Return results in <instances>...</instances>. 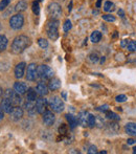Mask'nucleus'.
<instances>
[{
    "instance_id": "nucleus-1",
    "label": "nucleus",
    "mask_w": 136,
    "mask_h": 154,
    "mask_svg": "<svg viewBox=\"0 0 136 154\" xmlns=\"http://www.w3.org/2000/svg\"><path fill=\"white\" fill-rule=\"evenodd\" d=\"M30 44V38L26 37L24 35L17 36L14 41L12 43V51L13 53H16V55H19V53H22L25 49H26Z\"/></svg>"
},
{
    "instance_id": "nucleus-2",
    "label": "nucleus",
    "mask_w": 136,
    "mask_h": 154,
    "mask_svg": "<svg viewBox=\"0 0 136 154\" xmlns=\"http://www.w3.org/2000/svg\"><path fill=\"white\" fill-rule=\"evenodd\" d=\"M58 28H59V21L55 20V19H51L46 25V33H47L48 38L51 39L53 41L57 40L58 37H59Z\"/></svg>"
},
{
    "instance_id": "nucleus-3",
    "label": "nucleus",
    "mask_w": 136,
    "mask_h": 154,
    "mask_svg": "<svg viewBox=\"0 0 136 154\" xmlns=\"http://www.w3.org/2000/svg\"><path fill=\"white\" fill-rule=\"evenodd\" d=\"M49 106L53 109V111L57 113L62 112L64 108H65V105H64V102L62 101V99L58 97V95H53L51 97L50 100H49Z\"/></svg>"
},
{
    "instance_id": "nucleus-4",
    "label": "nucleus",
    "mask_w": 136,
    "mask_h": 154,
    "mask_svg": "<svg viewBox=\"0 0 136 154\" xmlns=\"http://www.w3.org/2000/svg\"><path fill=\"white\" fill-rule=\"evenodd\" d=\"M47 12L50 19L58 20V19L61 17V15H62V7H61V5H60L59 3L53 2L48 5Z\"/></svg>"
},
{
    "instance_id": "nucleus-5",
    "label": "nucleus",
    "mask_w": 136,
    "mask_h": 154,
    "mask_svg": "<svg viewBox=\"0 0 136 154\" xmlns=\"http://www.w3.org/2000/svg\"><path fill=\"white\" fill-rule=\"evenodd\" d=\"M20 95H21L17 93L15 90H12V89H6L4 91V98L9 99L14 106H19L22 103V99H21Z\"/></svg>"
},
{
    "instance_id": "nucleus-6",
    "label": "nucleus",
    "mask_w": 136,
    "mask_h": 154,
    "mask_svg": "<svg viewBox=\"0 0 136 154\" xmlns=\"http://www.w3.org/2000/svg\"><path fill=\"white\" fill-rule=\"evenodd\" d=\"M38 77L44 80H50L53 77V70L47 65H40L38 67Z\"/></svg>"
},
{
    "instance_id": "nucleus-7",
    "label": "nucleus",
    "mask_w": 136,
    "mask_h": 154,
    "mask_svg": "<svg viewBox=\"0 0 136 154\" xmlns=\"http://www.w3.org/2000/svg\"><path fill=\"white\" fill-rule=\"evenodd\" d=\"M24 24V17L21 14H17L14 15L11 20H9V26L12 27L13 30H20L21 27L23 26Z\"/></svg>"
},
{
    "instance_id": "nucleus-8",
    "label": "nucleus",
    "mask_w": 136,
    "mask_h": 154,
    "mask_svg": "<svg viewBox=\"0 0 136 154\" xmlns=\"http://www.w3.org/2000/svg\"><path fill=\"white\" fill-rule=\"evenodd\" d=\"M38 76V66L36 63H30L27 66L26 70V79L28 81H35Z\"/></svg>"
},
{
    "instance_id": "nucleus-9",
    "label": "nucleus",
    "mask_w": 136,
    "mask_h": 154,
    "mask_svg": "<svg viewBox=\"0 0 136 154\" xmlns=\"http://www.w3.org/2000/svg\"><path fill=\"white\" fill-rule=\"evenodd\" d=\"M47 105H48V102L46 99H43V98L37 99V101H36V107H37V111H38V113L43 114V113L46 111V107H47Z\"/></svg>"
},
{
    "instance_id": "nucleus-10",
    "label": "nucleus",
    "mask_w": 136,
    "mask_h": 154,
    "mask_svg": "<svg viewBox=\"0 0 136 154\" xmlns=\"http://www.w3.org/2000/svg\"><path fill=\"white\" fill-rule=\"evenodd\" d=\"M24 108L27 111V113L32 116H36V113H38L37 107H36V101H28V100H26V102L24 104Z\"/></svg>"
},
{
    "instance_id": "nucleus-11",
    "label": "nucleus",
    "mask_w": 136,
    "mask_h": 154,
    "mask_svg": "<svg viewBox=\"0 0 136 154\" xmlns=\"http://www.w3.org/2000/svg\"><path fill=\"white\" fill-rule=\"evenodd\" d=\"M55 121H56V116H55V114H53L51 111L46 110V111L43 113V123H44V125H46V126H51V125H53Z\"/></svg>"
},
{
    "instance_id": "nucleus-12",
    "label": "nucleus",
    "mask_w": 136,
    "mask_h": 154,
    "mask_svg": "<svg viewBox=\"0 0 136 154\" xmlns=\"http://www.w3.org/2000/svg\"><path fill=\"white\" fill-rule=\"evenodd\" d=\"M9 114H11V119H12V121L17 122L23 116V110H22V108H21L20 106H14L12 112L9 113Z\"/></svg>"
},
{
    "instance_id": "nucleus-13",
    "label": "nucleus",
    "mask_w": 136,
    "mask_h": 154,
    "mask_svg": "<svg viewBox=\"0 0 136 154\" xmlns=\"http://www.w3.org/2000/svg\"><path fill=\"white\" fill-rule=\"evenodd\" d=\"M0 107L2 108L4 113H11L13 108H14V105H13V103L9 101V99L4 98L2 101H1V103H0Z\"/></svg>"
},
{
    "instance_id": "nucleus-14",
    "label": "nucleus",
    "mask_w": 136,
    "mask_h": 154,
    "mask_svg": "<svg viewBox=\"0 0 136 154\" xmlns=\"http://www.w3.org/2000/svg\"><path fill=\"white\" fill-rule=\"evenodd\" d=\"M25 66L26 64L24 62H21L19 64H17L15 67V77L17 79H21L24 77V71H25Z\"/></svg>"
},
{
    "instance_id": "nucleus-15",
    "label": "nucleus",
    "mask_w": 136,
    "mask_h": 154,
    "mask_svg": "<svg viewBox=\"0 0 136 154\" xmlns=\"http://www.w3.org/2000/svg\"><path fill=\"white\" fill-rule=\"evenodd\" d=\"M48 89H49L48 88V86L45 83H43V82H40V83H38L37 86H36V91H37L38 95H41V97H44V95H47Z\"/></svg>"
},
{
    "instance_id": "nucleus-16",
    "label": "nucleus",
    "mask_w": 136,
    "mask_h": 154,
    "mask_svg": "<svg viewBox=\"0 0 136 154\" xmlns=\"http://www.w3.org/2000/svg\"><path fill=\"white\" fill-rule=\"evenodd\" d=\"M14 90L19 95H24L27 91V86L23 82H16L14 84Z\"/></svg>"
},
{
    "instance_id": "nucleus-17",
    "label": "nucleus",
    "mask_w": 136,
    "mask_h": 154,
    "mask_svg": "<svg viewBox=\"0 0 136 154\" xmlns=\"http://www.w3.org/2000/svg\"><path fill=\"white\" fill-rule=\"evenodd\" d=\"M88 112L86 111H82V112L79 113V116H77V121L80 123L83 127H86L88 126Z\"/></svg>"
},
{
    "instance_id": "nucleus-18",
    "label": "nucleus",
    "mask_w": 136,
    "mask_h": 154,
    "mask_svg": "<svg viewBox=\"0 0 136 154\" xmlns=\"http://www.w3.org/2000/svg\"><path fill=\"white\" fill-rule=\"evenodd\" d=\"M48 88L50 90H58V89L61 88V81L58 79V78H53L50 79L49 81V84H48Z\"/></svg>"
},
{
    "instance_id": "nucleus-19",
    "label": "nucleus",
    "mask_w": 136,
    "mask_h": 154,
    "mask_svg": "<svg viewBox=\"0 0 136 154\" xmlns=\"http://www.w3.org/2000/svg\"><path fill=\"white\" fill-rule=\"evenodd\" d=\"M126 133L132 136H136V123H128L125 127Z\"/></svg>"
},
{
    "instance_id": "nucleus-20",
    "label": "nucleus",
    "mask_w": 136,
    "mask_h": 154,
    "mask_svg": "<svg viewBox=\"0 0 136 154\" xmlns=\"http://www.w3.org/2000/svg\"><path fill=\"white\" fill-rule=\"evenodd\" d=\"M66 120L68 121V123H69V126H70L71 129H74V128L77 127V119L75 118V116H73L72 114H66Z\"/></svg>"
},
{
    "instance_id": "nucleus-21",
    "label": "nucleus",
    "mask_w": 136,
    "mask_h": 154,
    "mask_svg": "<svg viewBox=\"0 0 136 154\" xmlns=\"http://www.w3.org/2000/svg\"><path fill=\"white\" fill-rule=\"evenodd\" d=\"M26 9H27V2L25 0L19 1L15 6V11H17V12H24Z\"/></svg>"
},
{
    "instance_id": "nucleus-22",
    "label": "nucleus",
    "mask_w": 136,
    "mask_h": 154,
    "mask_svg": "<svg viewBox=\"0 0 136 154\" xmlns=\"http://www.w3.org/2000/svg\"><path fill=\"white\" fill-rule=\"evenodd\" d=\"M101 39H102V33L98 32V30L93 32L91 34V36H90V40H91L92 43H98V42L101 41Z\"/></svg>"
},
{
    "instance_id": "nucleus-23",
    "label": "nucleus",
    "mask_w": 136,
    "mask_h": 154,
    "mask_svg": "<svg viewBox=\"0 0 136 154\" xmlns=\"http://www.w3.org/2000/svg\"><path fill=\"white\" fill-rule=\"evenodd\" d=\"M7 38H6L4 35H0V51H5L6 47H7Z\"/></svg>"
},
{
    "instance_id": "nucleus-24",
    "label": "nucleus",
    "mask_w": 136,
    "mask_h": 154,
    "mask_svg": "<svg viewBox=\"0 0 136 154\" xmlns=\"http://www.w3.org/2000/svg\"><path fill=\"white\" fill-rule=\"evenodd\" d=\"M26 100L28 101H36L37 100V91H35L33 88H30L27 90Z\"/></svg>"
},
{
    "instance_id": "nucleus-25",
    "label": "nucleus",
    "mask_w": 136,
    "mask_h": 154,
    "mask_svg": "<svg viewBox=\"0 0 136 154\" xmlns=\"http://www.w3.org/2000/svg\"><path fill=\"white\" fill-rule=\"evenodd\" d=\"M119 131V126L116 123H111L108 125V132H111L112 134H116Z\"/></svg>"
},
{
    "instance_id": "nucleus-26",
    "label": "nucleus",
    "mask_w": 136,
    "mask_h": 154,
    "mask_svg": "<svg viewBox=\"0 0 136 154\" xmlns=\"http://www.w3.org/2000/svg\"><path fill=\"white\" fill-rule=\"evenodd\" d=\"M115 9V4L111 1H107L105 2V5H104V11L105 12H113Z\"/></svg>"
},
{
    "instance_id": "nucleus-27",
    "label": "nucleus",
    "mask_w": 136,
    "mask_h": 154,
    "mask_svg": "<svg viewBox=\"0 0 136 154\" xmlns=\"http://www.w3.org/2000/svg\"><path fill=\"white\" fill-rule=\"evenodd\" d=\"M106 118L109 120H112V121H119V120H121V118H119L117 114H115V113L112 112V111H109V110L106 111Z\"/></svg>"
},
{
    "instance_id": "nucleus-28",
    "label": "nucleus",
    "mask_w": 136,
    "mask_h": 154,
    "mask_svg": "<svg viewBox=\"0 0 136 154\" xmlns=\"http://www.w3.org/2000/svg\"><path fill=\"white\" fill-rule=\"evenodd\" d=\"M33 12L35 15H39L40 14V5H39V1H34L33 5H32Z\"/></svg>"
},
{
    "instance_id": "nucleus-29",
    "label": "nucleus",
    "mask_w": 136,
    "mask_h": 154,
    "mask_svg": "<svg viewBox=\"0 0 136 154\" xmlns=\"http://www.w3.org/2000/svg\"><path fill=\"white\" fill-rule=\"evenodd\" d=\"M38 44H39V46L41 48H47L48 47V42H47V40L46 39H43V38H40L38 40Z\"/></svg>"
},
{
    "instance_id": "nucleus-30",
    "label": "nucleus",
    "mask_w": 136,
    "mask_h": 154,
    "mask_svg": "<svg viewBox=\"0 0 136 154\" xmlns=\"http://www.w3.org/2000/svg\"><path fill=\"white\" fill-rule=\"evenodd\" d=\"M88 126L91 128L95 126V116L93 114H88Z\"/></svg>"
},
{
    "instance_id": "nucleus-31",
    "label": "nucleus",
    "mask_w": 136,
    "mask_h": 154,
    "mask_svg": "<svg viewBox=\"0 0 136 154\" xmlns=\"http://www.w3.org/2000/svg\"><path fill=\"white\" fill-rule=\"evenodd\" d=\"M71 27H72L71 21L69 20V19H67V20L64 22V25H63V30H64V32H69V30H71Z\"/></svg>"
},
{
    "instance_id": "nucleus-32",
    "label": "nucleus",
    "mask_w": 136,
    "mask_h": 154,
    "mask_svg": "<svg viewBox=\"0 0 136 154\" xmlns=\"http://www.w3.org/2000/svg\"><path fill=\"white\" fill-rule=\"evenodd\" d=\"M128 51H136V41H129L127 45Z\"/></svg>"
},
{
    "instance_id": "nucleus-33",
    "label": "nucleus",
    "mask_w": 136,
    "mask_h": 154,
    "mask_svg": "<svg viewBox=\"0 0 136 154\" xmlns=\"http://www.w3.org/2000/svg\"><path fill=\"white\" fill-rule=\"evenodd\" d=\"M9 2H11V0H1V1H0V11L5 9L6 7L9 6Z\"/></svg>"
},
{
    "instance_id": "nucleus-34",
    "label": "nucleus",
    "mask_w": 136,
    "mask_h": 154,
    "mask_svg": "<svg viewBox=\"0 0 136 154\" xmlns=\"http://www.w3.org/2000/svg\"><path fill=\"white\" fill-rule=\"evenodd\" d=\"M89 60H90V62L92 63H96L98 60V55L96 53H92L89 55Z\"/></svg>"
},
{
    "instance_id": "nucleus-35",
    "label": "nucleus",
    "mask_w": 136,
    "mask_h": 154,
    "mask_svg": "<svg viewBox=\"0 0 136 154\" xmlns=\"http://www.w3.org/2000/svg\"><path fill=\"white\" fill-rule=\"evenodd\" d=\"M103 19L107 22H114L115 21V17L112 15H109V14H107V15H103Z\"/></svg>"
},
{
    "instance_id": "nucleus-36",
    "label": "nucleus",
    "mask_w": 136,
    "mask_h": 154,
    "mask_svg": "<svg viewBox=\"0 0 136 154\" xmlns=\"http://www.w3.org/2000/svg\"><path fill=\"white\" fill-rule=\"evenodd\" d=\"M95 125H98V127L102 128L105 125V120L103 118H95Z\"/></svg>"
},
{
    "instance_id": "nucleus-37",
    "label": "nucleus",
    "mask_w": 136,
    "mask_h": 154,
    "mask_svg": "<svg viewBox=\"0 0 136 154\" xmlns=\"http://www.w3.org/2000/svg\"><path fill=\"white\" fill-rule=\"evenodd\" d=\"M116 102H119V103H123V102H126L127 101V97L125 95H119L116 97Z\"/></svg>"
},
{
    "instance_id": "nucleus-38",
    "label": "nucleus",
    "mask_w": 136,
    "mask_h": 154,
    "mask_svg": "<svg viewBox=\"0 0 136 154\" xmlns=\"http://www.w3.org/2000/svg\"><path fill=\"white\" fill-rule=\"evenodd\" d=\"M88 153L89 154L98 153V151H96V147H95V146H90V148H89V150H88Z\"/></svg>"
},
{
    "instance_id": "nucleus-39",
    "label": "nucleus",
    "mask_w": 136,
    "mask_h": 154,
    "mask_svg": "<svg viewBox=\"0 0 136 154\" xmlns=\"http://www.w3.org/2000/svg\"><path fill=\"white\" fill-rule=\"evenodd\" d=\"M108 108H109L108 105H104V106L98 107V110H100V111H105V112H106L107 110H108Z\"/></svg>"
},
{
    "instance_id": "nucleus-40",
    "label": "nucleus",
    "mask_w": 136,
    "mask_h": 154,
    "mask_svg": "<svg viewBox=\"0 0 136 154\" xmlns=\"http://www.w3.org/2000/svg\"><path fill=\"white\" fill-rule=\"evenodd\" d=\"M59 131H60V133H62V134L66 133V126L65 125H62V127H60Z\"/></svg>"
},
{
    "instance_id": "nucleus-41",
    "label": "nucleus",
    "mask_w": 136,
    "mask_h": 154,
    "mask_svg": "<svg viewBox=\"0 0 136 154\" xmlns=\"http://www.w3.org/2000/svg\"><path fill=\"white\" fill-rule=\"evenodd\" d=\"M135 143H136V140H135V139H133V138H129V139L127 140V144H128V145H134Z\"/></svg>"
},
{
    "instance_id": "nucleus-42",
    "label": "nucleus",
    "mask_w": 136,
    "mask_h": 154,
    "mask_svg": "<svg viewBox=\"0 0 136 154\" xmlns=\"http://www.w3.org/2000/svg\"><path fill=\"white\" fill-rule=\"evenodd\" d=\"M3 118H4V111H3L2 108L0 107V121H2Z\"/></svg>"
},
{
    "instance_id": "nucleus-43",
    "label": "nucleus",
    "mask_w": 136,
    "mask_h": 154,
    "mask_svg": "<svg viewBox=\"0 0 136 154\" xmlns=\"http://www.w3.org/2000/svg\"><path fill=\"white\" fill-rule=\"evenodd\" d=\"M128 43H129V42H128V40H123V41H121V47H126V46L128 45Z\"/></svg>"
},
{
    "instance_id": "nucleus-44",
    "label": "nucleus",
    "mask_w": 136,
    "mask_h": 154,
    "mask_svg": "<svg viewBox=\"0 0 136 154\" xmlns=\"http://www.w3.org/2000/svg\"><path fill=\"white\" fill-rule=\"evenodd\" d=\"M117 14H118V15L121 16V18H124V17H125V13H124V11H123V9H118Z\"/></svg>"
},
{
    "instance_id": "nucleus-45",
    "label": "nucleus",
    "mask_w": 136,
    "mask_h": 154,
    "mask_svg": "<svg viewBox=\"0 0 136 154\" xmlns=\"http://www.w3.org/2000/svg\"><path fill=\"white\" fill-rule=\"evenodd\" d=\"M101 3H102V0H98V2H96V7H101Z\"/></svg>"
},
{
    "instance_id": "nucleus-46",
    "label": "nucleus",
    "mask_w": 136,
    "mask_h": 154,
    "mask_svg": "<svg viewBox=\"0 0 136 154\" xmlns=\"http://www.w3.org/2000/svg\"><path fill=\"white\" fill-rule=\"evenodd\" d=\"M71 9H72V1H71V2H70V4H69V5H68V11H69V12H70Z\"/></svg>"
},
{
    "instance_id": "nucleus-47",
    "label": "nucleus",
    "mask_w": 136,
    "mask_h": 154,
    "mask_svg": "<svg viewBox=\"0 0 136 154\" xmlns=\"http://www.w3.org/2000/svg\"><path fill=\"white\" fill-rule=\"evenodd\" d=\"M4 95V92H3V90H2V88L0 87V99L2 98V95Z\"/></svg>"
},
{
    "instance_id": "nucleus-48",
    "label": "nucleus",
    "mask_w": 136,
    "mask_h": 154,
    "mask_svg": "<svg viewBox=\"0 0 136 154\" xmlns=\"http://www.w3.org/2000/svg\"><path fill=\"white\" fill-rule=\"evenodd\" d=\"M62 97H63V99H64V100H66V97H67V95H66V92H65V91H63V92H62Z\"/></svg>"
},
{
    "instance_id": "nucleus-49",
    "label": "nucleus",
    "mask_w": 136,
    "mask_h": 154,
    "mask_svg": "<svg viewBox=\"0 0 136 154\" xmlns=\"http://www.w3.org/2000/svg\"><path fill=\"white\" fill-rule=\"evenodd\" d=\"M105 60H106V59H105V57H102V59H101V63H102V64H103V63H105Z\"/></svg>"
},
{
    "instance_id": "nucleus-50",
    "label": "nucleus",
    "mask_w": 136,
    "mask_h": 154,
    "mask_svg": "<svg viewBox=\"0 0 136 154\" xmlns=\"http://www.w3.org/2000/svg\"><path fill=\"white\" fill-rule=\"evenodd\" d=\"M98 11H93V15H98Z\"/></svg>"
},
{
    "instance_id": "nucleus-51",
    "label": "nucleus",
    "mask_w": 136,
    "mask_h": 154,
    "mask_svg": "<svg viewBox=\"0 0 136 154\" xmlns=\"http://www.w3.org/2000/svg\"><path fill=\"white\" fill-rule=\"evenodd\" d=\"M133 152L136 154V147H134V148H133Z\"/></svg>"
},
{
    "instance_id": "nucleus-52",
    "label": "nucleus",
    "mask_w": 136,
    "mask_h": 154,
    "mask_svg": "<svg viewBox=\"0 0 136 154\" xmlns=\"http://www.w3.org/2000/svg\"><path fill=\"white\" fill-rule=\"evenodd\" d=\"M101 154H107V152H106V151H102Z\"/></svg>"
},
{
    "instance_id": "nucleus-53",
    "label": "nucleus",
    "mask_w": 136,
    "mask_h": 154,
    "mask_svg": "<svg viewBox=\"0 0 136 154\" xmlns=\"http://www.w3.org/2000/svg\"><path fill=\"white\" fill-rule=\"evenodd\" d=\"M38 1H44V0H38Z\"/></svg>"
}]
</instances>
